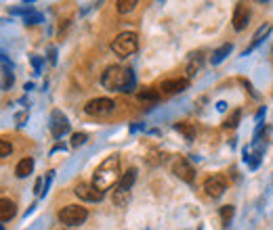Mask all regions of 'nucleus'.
<instances>
[{
	"mask_svg": "<svg viewBox=\"0 0 273 230\" xmlns=\"http://www.w3.org/2000/svg\"><path fill=\"white\" fill-rule=\"evenodd\" d=\"M122 174H120V155H109L105 157L101 164L97 166L95 174H93V184L99 189V191H107L111 187H118Z\"/></svg>",
	"mask_w": 273,
	"mask_h": 230,
	"instance_id": "f257e3e1",
	"label": "nucleus"
},
{
	"mask_svg": "<svg viewBox=\"0 0 273 230\" xmlns=\"http://www.w3.org/2000/svg\"><path fill=\"white\" fill-rule=\"evenodd\" d=\"M101 84L105 90H120V92H128V88H132L134 84V76L128 67L122 65H111L107 67L103 76H101Z\"/></svg>",
	"mask_w": 273,
	"mask_h": 230,
	"instance_id": "f03ea898",
	"label": "nucleus"
},
{
	"mask_svg": "<svg viewBox=\"0 0 273 230\" xmlns=\"http://www.w3.org/2000/svg\"><path fill=\"white\" fill-rule=\"evenodd\" d=\"M136 49H139V36H136L134 32H122V34L116 36V40L111 42V51L122 59L134 55Z\"/></svg>",
	"mask_w": 273,
	"mask_h": 230,
	"instance_id": "7ed1b4c3",
	"label": "nucleus"
},
{
	"mask_svg": "<svg viewBox=\"0 0 273 230\" xmlns=\"http://www.w3.org/2000/svg\"><path fill=\"white\" fill-rule=\"evenodd\" d=\"M88 218V210L78 203H72V205H65L63 210L59 212V222L65 224V226H80L84 224Z\"/></svg>",
	"mask_w": 273,
	"mask_h": 230,
	"instance_id": "20e7f679",
	"label": "nucleus"
},
{
	"mask_svg": "<svg viewBox=\"0 0 273 230\" xmlns=\"http://www.w3.org/2000/svg\"><path fill=\"white\" fill-rule=\"evenodd\" d=\"M116 107L111 99L107 97H97V99H90L86 105H84V113L90 115V118H103V115H109Z\"/></svg>",
	"mask_w": 273,
	"mask_h": 230,
	"instance_id": "39448f33",
	"label": "nucleus"
},
{
	"mask_svg": "<svg viewBox=\"0 0 273 230\" xmlns=\"http://www.w3.org/2000/svg\"><path fill=\"white\" fill-rule=\"evenodd\" d=\"M172 174H174L179 180L187 182V184H191L193 178H196V170H193V166L189 164L185 157H179V159L172 161Z\"/></svg>",
	"mask_w": 273,
	"mask_h": 230,
	"instance_id": "423d86ee",
	"label": "nucleus"
},
{
	"mask_svg": "<svg viewBox=\"0 0 273 230\" xmlns=\"http://www.w3.org/2000/svg\"><path fill=\"white\" fill-rule=\"evenodd\" d=\"M204 191H206V195L210 199L223 197L225 191H227V180H225V176H210V178H206V182H204Z\"/></svg>",
	"mask_w": 273,
	"mask_h": 230,
	"instance_id": "0eeeda50",
	"label": "nucleus"
},
{
	"mask_svg": "<svg viewBox=\"0 0 273 230\" xmlns=\"http://www.w3.org/2000/svg\"><path fill=\"white\" fill-rule=\"evenodd\" d=\"M74 195H76L78 199H82V201H90V203H95V201H101L105 193H103V191H99L93 182H90V184L80 182L78 187L74 189Z\"/></svg>",
	"mask_w": 273,
	"mask_h": 230,
	"instance_id": "6e6552de",
	"label": "nucleus"
},
{
	"mask_svg": "<svg viewBox=\"0 0 273 230\" xmlns=\"http://www.w3.org/2000/svg\"><path fill=\"white\" fill-rule=\"evenodd\" d=\"M67 132H70V120H67L61 111H53L51 113V134H53V138H61Z\"/></svg>",
	"mask_w": 273,
	"mask_h": 230,
	"instance_id": "1a4fd4ad",
	"label": "nucleus"
},
{
	"mask_svg": "<svg viewBox=\"0 0 273 230\" xmlns=\"http://www.w3.org/2000/svg\"><path fill=\"white\" fill-rule=\"evenodd\" d=\"M189 88V78H168L160 84V90L164 95H179Z\"/></svg>",
	"mask_w": 273,
	"mask_h": 230,
	"instance_id": "9d476101",
	"label": "nucleus"
},
{
	"mask_svg": "<svg viewBox=\"0 0 273 230\" xmlns=\"http://www.w3.org/2000/svg\"><path fill=\"white\" fill-rule=\"evenodd\" d=\"M248 19H250V9H248V5H244V3L236 5L233 19H231V23H233V30H236V32H242V30L248 26Z\"/></svg>",
	"mask_w": 273,
	"mask_h": 230,
	"instance_id": "9b49d317",
	"label": "nucleus"
},
{
	"mask_svg": "<svg viewBox=\"0 0 273 230\" xmlns=\"http://www.w3.org/2000/svg\"><path fill=\"white\" fill-rule=\"evenodd\" d=\"M136 99H139V103L145 107H153V105L160 103V92L155 88H143V90L136 92Z\"/></svg>",
	"mask_w": 273,
	"mask_h": 230,
	"instance_id": "f8f14e48",
	"label": "nucleus"
},
{
	"mask_svg": "<svg viewBox=\"0 0 273 230\" xmlns=\"http://www.w3.org/2000/svg\"><path fill=\"white\" fill-rule=\"evenodd\" d=\"M269 32H271V23H263V26H261V28H259V30L252 34V40H250V46H248V49L244 51V57H246L248 53H252V51L257 49V46H259V44H261V42H263L267 36H269Z\"/></svg>",
	"mask_w": 273,
	"mask_h": 230,
	"instance_id": "ddd939ff",
	"label": "nucleus"
},
{
	"mask_svg": "<svg viewBox=\"0 0 273 230\" xmlns=\"http://www.w3.org/2000/svg\"><path fill=\"white\" fill-rule=\"evenodd\" d=\"M15 214H17L15 201L9 199V197H3V201H0V220H3V222H9Z\"/></svg>",
	"mask_w": 273,
	"mask_h": 230,
	"instance_id": "4468645a",
	"label": "nucleus"
},
{
	"mask_svg": "<svg viewBox=\"0 0 273 230\" xmlns=\"http://www.w3.org/2000/svg\"><path fill=\"white\" fill-rule=\"evenodd\" d=\"M134 180H136V168H128V170L122 174V178H120V182H118L116 189H118V191H128V193H130Z\"/></svg>",
	"mask_w": 273,
	"mask_h": 230,
	"instance_id": "2eb2a0df",
	"label": "nucleus"
},
{
	"mask_svg": "<svg viewBox=\"0 0 273 230\" xmlns=\"http://www.w3.org/2000/svg\"><path fill=\"white\" fill-rule=\"evenodd\" d=\"M32 170H34V159L32 157H24L15 168V176L17 178H28L32 174Z\"/></svg>",
	"mask_w": 273,
	"mask_h": 230,
	"instance_id": "dca6fc26",
	"label": "nucleus"
},
{
	"mask_svg": "<svg viewBox=\"0 0 273 230\" xmlns=\"http://www.w3.org/2000/svg\"><path fill=\"white\" fill-rule=\"evenodd\" d=\"M233 51V44H223V46H219V49L212 53V57H210V63L212 65H219V63H223L225 61V57H229V53Z\"/></svg>",
	"mask_w": 273,
	"mask_h": 230,
	"instance_id": "f3484780",
	"label": "nucleus"
},
{
	"mask_svg": "<svg viewBox=\"0 0 273 230\" xmlns=\"http://www.w3.org/2000/svg\"><path fill=\"white\" fill-rule=\"evenodd\" d=\"M174 130L183 134V136H185V141H193V138H196V126H193V124L179 122V124H174Z\"/></svg>",
	"mask_w": 273,
	"mask_h": 230,
	"instance_id": "a211bd4d",
	"label": "nucleus"
},
{
	"mask_svg": "<svg viewBox=\"0 0 273 230\" xmlns=\"http://www.w3.org/2000/svg\"><path fill=\"white\" fill-rule=\"evenodd\" d=\"M240 120H242V109L238 107V109H233V111L229 113V118L223 122V128H225V130H236L238 124H240Z\"/></svg>",
	"mask_w": 273,
	"mask_h": 230,
	"instance_id": "6ab92c4d",
	"label": "nucleus"
},
{
	"mask_svg": "<svg viewBox=\"0 0 273 230\" xmlns=\"http://www.w3.org/2000/svg\"><path fill=\"white\" fill-rule=\"evenodd\" d=\"M200 67H202V53L193 55V57H191V61L187 63V69H185L187 78H193V76H196V74L200 72Z\"/></svg>",
	"mask_w": 273,
	"mask_h": 230,
	"instance_id": "aec40b11",
	"label": "nucleus"
},
{
	"mask_svg": "<svg viewBox=\"0 0 273 230\" xmlns=\"http://www.w3.org/2000/svg\"><path fill=\"white\" fill-rule=\"evenodd\" d=\"M111 201L116 203L118 207H126L128 205V201H130V193L128 191H113V195H111Z\"/></svg>",
	"mask_w": 273,
	"mask_h": 230,
	"instance_id": "412c9836",
	"label": "nucleus"
},
{
	"mask_svg": "<svg viewBox=\"0 0 273 230\" xmlns=\"http://www.w3.org/2000/svg\"><path fill=\"white\" fill-rule=\"evenodd\" d=\"M134 7H136V0H118L116 3V11L120 15H126V13L134 11Z\"/></svg>",
	"mask_w": 273,
	"mask_h": 230,
	"instance_id": "4be33fe9",
	"label": "nucleus"
},
{
	"mask_svg": "<svg viewBox=\"0 0 273 230\" xmlns=\"http://www.w3.org/2000/svg\"><path fill=\"white\" fill-rule=\"evenodd\" d=\"M233 205H223L221 207V222H223V226H229L231 224V220H233Z\"/></svg>",
	"mask_w": 273,
	"mask_h": 230,
	"instance_id": "5701e85b",
	"label": "nucleus"
},
{
	"mask_svg": "<svg viewBox=\"0 0 273 230\" xmlns=\"http://www.w3.org/2000/svg\"><path fill=\"white\" fill-rule=\"evenodd\" d=\"M11 153H13V145L9 141H0V157L7 159Z\"/></svg>",
	"mask_w": 273,
	"mask_h": 230,
	"instance_id": "b1692460",
	"label": "nucleus"
},
{
	"mask_svg": "<svg viewBox=\"0 0 273 230\" xmlns=\"http://www.w3.org/2000/svg\"><path fill=\"white\" fill-rule=\"evenodd\" d=\"M24 19H26L28 26H36V23H40V21H42V15H40V13H36V11H30Z\"/></svg>",
	"mask_w": 273,
	"mask_h": 230,
	"instance_id": "393cba45",
	"label": "nucleus"
},
{
	"mask_svg": "<svg viewBox=\"0 0 273 230\" xmlns=\"http://www.w3.org/2000/svg\"><path fill=\"white\" fill-rule=\"evenodd\" d=\"M86 134L84 132H76V134H72V147H82L84 143H86Z\"/></svg>",
	"mask_w": 273,
	"mask_h": 230,
	"instance_id": "a878e982",
	"label": "nucleus"
},
{
	"mask_svg": "<svg viewBox=\"0 0 273 230\" xmlns=\"http://www.w3.org/2000/svg\"><path fill=\"white\" fill-rule=\"evenodd\" d=\"M5 82H3V90H9V86L13 84V76H11V72H9V67L5 65Z\"/></svg>",
	"mask_w": 273,
	"mask_h": 230,
	"instance_id": "bb28decb",
	"label": "nucleus"
},
{
	"mask_svg": "<svg viewBox=\"0 0 273 230\" xmlns=\"http://www.w3.org/2000/svg\"><path fill=\"white\" fill-rule=\"evenodd\" d=\"M49 61H51V65L57 63V51L55 49H49Z\"/></svg>",
	"mask_w": 273,
	"mask_h": 230,
	"instance_id": "cd10ccee",
	"label": "nucleus"
},
{
	"mask_svg": "<svg viewBox=\"0 0 273 230\" xmlns=\"http://www.w3.org/2000/svg\"><path fill=\"white\" fill-rule=\"evenodd\" d=\"M34 193L36 195H42V178L36 180V187H34Z\"/></svg>",
	"mask_w": 273,
	"mask_h": 230,
	"instance_id": "c85d7f7f",
	"label": "nucleus"
},
{
	"mask_svg": "<svg viewBox=\"0 0 273 230\" xmlns=\"http://www.w3.org/2000/svg\"><path fill=\"white\" fill-rule=\"evenodd\" d=\"M32 63H34V67H36V72H40V63H42V61H40V59H38L36 55L32 57Z\"/></svg>",
	"mask_w": 273,
	"mask_h": 230,
	"instance_id": "c756f323",
	"label": "nucleus"
},
{
	"mask_svg": "<svg viewBox=\"0 0 273 230\" xmlns=\"http://www.w3.org/2000/svg\"><path fill=\"white\" fill-rule=\"evenodd\" d=\"M217 109H219V111H225V109H227V103H223V101L217 103Z\"/></svg>",
	"mask_w": 273,
	"mask_h": 230,
	"instance_id": "7c9ffc66",
	"label": "nucleus"
}]
</instances>
